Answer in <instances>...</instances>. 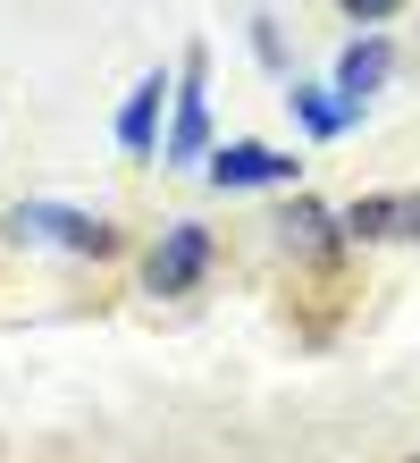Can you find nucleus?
I'll return each instance as SVG.
<instances>
[{"mask_svg":"<svg viewBox=\"0 0 420 463\" xmlns=\"http://www.w3.org/2000/svg\"><path fill=\"white\" fill-rule=\"evenodd\" d=\"M294 118L312 127V135H345L361 110H345V101H336V85H328V93H320V85H294Z\"/></svg>","mask_w":420,"mask_h":463,"instance_id":"obj_7","label":"nucleus"},{"mask_svg":"<svg viewBox=\"0 0 420 463\" xmlns=\"http://www.w3.org/2000/svg\"><path fill=\"white\" fill-rule=\"evenodd\" d=\"M336 9H345V17H361V25H378V17H396L404 0H336Z\"/></svg>","mask_w":420,"mask_h":463,"instance_id":"obj_9","label":"nucleus"},{"mask_svg":"<svg viewBox=\"0 0 420 463\" xmlns=\"http://www.w3.org/2000/svg\"><path fill=\"white\" fill-rule=\"evenodd\" d=\"M202 144H210V101H202V51H193L185 85H177V127H168L160 160H202Z\"/></svg>","mask_w":420,"mask_h":463,"instance_id":"obj_3","label":"nucleus"},{"mask_svg":"<svg viewBox=\"0 0 420 463\" xmlns=\"http://www.w3.org/2000/svg\"><path fill=\"white\" fill-rule=\"evenodd\" d=\"M277 228H286V244H294V253H328V244H336V220H328L320 203H294Z\"/></svg>","mask_w":420,"mask_h":463,"instance_id":"obj_8","label":"nucleus"},{"mask_svg":"<svg viewBox=\"0 0 420 463\" xmlns=\"http://www.w3.org/2000/svg\"><path fill=\"white\" fill-rule=\"evenodd\" d=\"M9 228L34 236V244H60V253H109V244H118V228H109L101 211H76V203H17Z\"/></svg>","mask_w":420,"mask_h":463,"instance_id":"obj_1","label":"nucleus"},{"mask_svg":"<svg viewBox=\"0 0 420 463\" xmlns=\"http://www.w3.org/2000/svg\"><path fill=\"white\" fill-rule=\"evenodd\" d=\"M210 185H294V160L269 144H228L210 152Z\"/></svg>","mask_w":420,"mask_h":463,"instance_id":"obj_4","label":"nucleus"},{"mask_svg":"<svg viewBox=\"0 0 420 463\" xmlns=\"http://www.w3.org/2000/svg\"><path fill=\"white\" fill-rule=\"evenodd\" d=\"M387 68H396V51H387L378 34H370V43H353L345 60H336V101H345V110H361V101L387 85Z\"/></svg>","mask_w":420,"mask_h":463,"instance_id":"obj_5","label":"nucleus"},{"mask_svg":"<svg viewBox=\"0 0 420 463\" xmlns=\"http://www.w3.org/2000/svg\"><path fill=\"white\" fill-rule=\"evenodd\" d=\"M202 269H210V228H202V220H177V228L152 244L144 287H152V295H185L193 279H202Z\"/></svg>","mask_w":420,"mask_h":463,"instance_id":"obj_2","label":"nucleus"},{"mask_svg":"<svg viewBox=\"0 0 420 463\" xmlns=\"http://www.w3.org/2000/svg\"><path fill=\"white\" fill-rule=\"evenodd\" d=\"M160 101H168V76H144V85L126 93V110H118V144L144 160L152 152V135H160Z\"/></svg>","mask_w":420,"mask_h":463,"instance_id":"obj_6","label":"nucleus"}]
</instances>
